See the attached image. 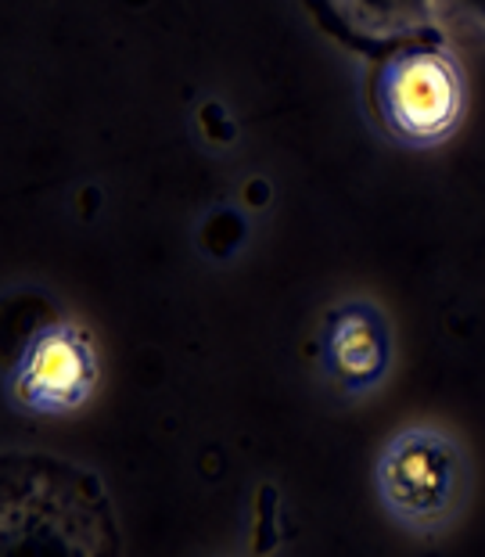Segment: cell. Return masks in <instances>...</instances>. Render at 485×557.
<instances>
[{
    "label": "cell",
    "instance_id": "1",
    "mask_svg": "<svg viewBox=\"0 0 485 557\" xmlns=\"http://www.w3.org/2000/svg\"><path fill=\"white\" fill-rule=\"evenodd\" d=\"M377 500L399 529L413 536H443L464 511L468 457L464 446L432 424H410L396 432L374 465Z\"/></svg>",
    "mask_w": 485,
    "mask_h": 557
},
{
    "label": "cell",
    "instance_id": "2",
    "mask_svg": "<svg viewBox=\"0 0 485 557\" xmlns=\"http://www.w3.org/2000/svg\"><path fill=\"white\" fill-rule=\"evenodd\" d=\"M371 98L396 145L435 148L464 120V69L443 47H407L382 62Z\"/></svg>",
    "mask_w": 485,
    "mask_h": 557
},
{
    "label": "cell",
    "instance_id": "3",
    "mask_svg": "<svg viewBox=\"0 0 485 557\" xmlns=\"http://www.w3.org/2000/svg\"><path fill=\"white\" fill-rule=\"evenodd\" d=\"M101 382V360L90 331L76 320H51L22 342L8 363V399L37 418L73 413Z\"/></svg>",
    "mask_w": 485,
    "mask_h": 557
},
{
    "label": "cell",
    "instance_id": "4",
    "mask_svg": "<svg viewBox=\"0 0 485 557\" xmlns=\"http://www.w3.org/2000/svg\"><path fill=\"white\" fill-rule=\"evenodd\" d=\"M393 324L366 299L331 306L321 331V367L341 396H371L393 374Z\"/></svg>",
    "mask_w": 485,
    "mask_h": 557
}]
</instances>
